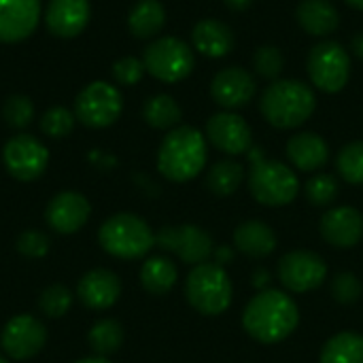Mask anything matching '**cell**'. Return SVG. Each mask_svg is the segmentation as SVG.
<instances>
[{"label": "cell", "instance_id": "1", "mask_svg": "<svg viewBox=\"0 0 363 363\" xmlns=\"http://www.w3.org/2000/svg\"><path fill=\"white\" fill-rule=\"evenodd\" d=\"M300 323L298 304L279 289H264L251 298L242 313V328L262 345H277L289 338Z\"/></svg>", "mask_w": 363, "mask_h": 363}, {"label": "cell", "instance_id": "2", "mask_svg": "<svg viewBox=\"0 0 363 363\" xmlns=\"http://www.w3.org/2000/svg\"><path fill=\"white\" fill-rule=\"evenodd\" d=\"M317 108L313 87L298 79H277L270 83L259 100V111L266 121L279 130H294L308 121Z\"/></svg>", "mask_w": 363, "mask_h": 363}, {"label": "cell", "instance_id": "3", "mask_svg": "<svg viewBox=\"0 0 363 363\" xmlns=\"http://www.w3.org/2000/svg\"><path fill=\"white\" fill-rule=\"evenodd\" d=\"M206 166V136L189 125L170 130L157 151V170L172 183L196 179Z\"/></svg>", "mask_w": 363, "mask_h": 363}, {"label": "cell", "instance_id": "4", "mask_svg": "<svg viewBox=\"0 0 363 363\" xmlns=\"http://www.w3.org/2000/svg\"><path fill=\"white\" fill-rule=\"evenodd\" d=\"M249 160H251L249 189L259 204L287 206L296 200L300 191V183L296 172L287 164L266 160L259 147L249 149Z\"/></svg>", "mask_w": 363, "mask_h": 363}, {"label": "cell", "instance_id": "5", "mask_svg": "<svg viewBox=\"0 0 363 363\" xmlns=\"http://www.w3.org/2000/svg\"><path fill=\"white\" fill-rule=\"evenodd\" d=\"M100 247L117 259H140L155 247L149 223L132 213L108 217L98 232Z\"/></svg>", "mask_w": 363, "mask_h": 363}, {"label": "cell", "instance_id": "6", "mask_svg": "<svg viewBox=\"0 0 363 363\" xmlns=\"http://www.w3.org/2000/svg\"><path fill=\"white\" fill-rule=\"evenodd\" d=\"M232 281L223 266L200 264L194 266L185 281V298L194 311L206 317H217L225 313L232 304Z\"/></svg>", "mask_w": 363, "mask_h": 363}, {"label": "cell", "instance_id": "7", "mask_svg": "<svg viewBox=\"0 0 363 363\" xmlns=\"http://www.w3.org/2000/svg\"><path fill=\"white\" fill-rule=\"evenodd\" d=\"M147 72L162 83H179L187 79L196 66L194 49L174 36H162L153 40L143 55Z\"/></svg>", "mask_w": 363, "mask_h": 363}, {"label": "cell", "instance_id": "8", "mask_svg": "<svg viewBox=\"0 0 363 363\" xmlns=\"http://www.w3.org/2000/svg\"><path fill=\"white\" fill-rule=\"evenodd\" d=\"M306 70L311 77V83L325 91V94H338L347 87L351 77V57L347 49L336 40H321L315 45L306 60Z\"/></svg>", "mask_w": 363, "mask_h": 363}, {"label": "cell", "instance_id": "9", "mask_svg": "<svg viewBox=\"0 0 363 363\" xmlns=\"http://www.w3.org/2000/svg\"><path fill=\"white\" fill-rule=\"evenodd\" d=\"M123 108L121 94L106 81H94L83 87L74 100V117L94 130L113 125Z\"/></svg>", "mask_w": 363, "mask_h": 363}, {"label": "cell", "instance_id": "10", "mask_svg": "<svg viewBox=\"0 0 363 363\" xmlns=\"http://www.w3.org/2000/svg\"><path fill=\"white\" fill-rule=\"evenodd\" d=\"M155 245L164 251L174 253L181 262H185L189 266L206 264L211 259V255L215 253L211 234L194 223L162 228L155 234Z\"/></svg>", "mask_w": 363, "mask_h": 363}, {"label": "cell", "instance_id": "11", "mask_svg": "<svg viewBox=\"0 0 363 363\" xmlns=\"http://www.w3.org/2000/svg\"><path fill=\"white\" fill-rule=\"evenodd\" d=\"M2 162L13 179L28 183L36 181L45 172L49 164V151L38 138L30 134H17L6 140L2 149Z\"/></svg>", "mask_w": 363, "mask_h": 363}, {"label": "cell", "instance_id": "12", "mask_svg": "<svg viewBox=\"0 0 363 363\" xmlns=\"http://www.w3.org/2000/svg\"><path fill=\"white\" fill-rule=\"evenodd\" d=\"M328 266L313 251H291L279 262V279L294 294H308L323 285Z\"/></svg>", "mask_w": 363, "mask_h": 363}, {"label": "cell", "instance_id": "13", "mask_svg": "<svg viewBox=\"0 0 363 363\" xmlns=\"http://www.w3.org/2000/svg\"><path fill=\"white\" fill-rule=\"evenodd\" d=\"M47 342V330L45 325L32 317V315H17L13 317L0 334V347L2 351L17 362L30 359L43 351Z\"/></svg>", "mask_w": 363, "mask_h": 363}, {"label": "cell", "instance_id": "14", "mask_svg": "<svg viewBox=\"0 0 363 363\" xmlns=\"http://www.w3.org/2000/svg\"><path fill=\"white\" fill-rule=\"evenodd\" d=\"M206 138L208 143L228 153V155H242L249 153L253 147V134L249 123L236 113H217L206 121Z\"/></svg>", "mask_w": 363, "mask_h": 363}, {"label": "cell", "instance_id": "15", "mask_svg": "<svg viewBox=\"0 0 363 363\" xmlns=\"http://www.w3.org/2000/svg\"><path fill=\"white\" fill-rule=\"evenodd\" d=\"M89 215H91V206L83 194L60 191L49 200L45 211V221L57 234H74L89 221Z\"/></svg>", "mask_w": 363, "mask_h": 363}, {"label": "cell", "instance_id": "16", "mask_svg": "<svg viewBox=\"0 0 363 363\" xmlns=\"http://www.w3.org/2000/svg\"><path fill=\"white\" fill-rule=\"evenodd\" d=\"M255 94L257 83L253 74L240 66H228L219 70L211 83V96L223 108H240L249 104Z\"/></svg>", "mask_w": 363, "mask_h": 363}, {"label": "cell", "instance_id": "17", "mask_svg": "<svg viewBox=\"0 0 363 363\" xmlns=\"http://www.w3.org/2000/svg\"><path fill=\"white\" fill-rule=\"evenodd\" d=\"M40 21V0H0V43L26 40Z\"/></svg>", "mask_w": 363, "mask_h": 363}, {"label": "cell", "instance_id": "18", "mask_svg": "<svg viewBox=\"0 0 363 363\" xmlns=\"http://www.w3.org/2000/svg\"><path fill=\"white\" fill-rule=\"evenodd\" d=\"M321 236L336 249H353L363 238V215L353 206L330 208L321 217Z\"/></svg>", "mask_w": 363, "mask_h": 363}, {"label": "cell", "instance_id": "19", "mask_svg": "<svg viewBox=\"0 0 363 363\" xmlns=\"http://www.w3.org/2000/svg\"><path fill=\"white\" fill-rule=\"evenodd\" d=\"M89 0H49L45 11V23L53 36L72 38L79 36L89 23Z\"/></svg>", "mask_w": 363, "mask_h": 363}, {"label": "cell", "instance_id": "20", "mask_svg": "<svg viewBox=\"0 0 363 363\" xmlns=\"http://www.w3.org/2000/svg\"><path fill=\"white\" fill-rule=\"evenodd\" d=\"M77 296L83 306L91 311H106L119 300L121 281L115 272L106 268H96L81 277L77 285Z\"/></svg>", "mask_w": 363, "mask_h": 363}, {"label": "cell", "instance_id": "21", "mask_svg": "<svg viewBox=\"0 0 363 363\" xmlns=\"http://www.w3.org/2000/svg\"><path fill=\"white\" fill-rule=\"evenodd\" d=\"M289 162L302 172H315L323 168L330 160V147L323 136L315 132H300L287 143Z\"/></svg>", "mask_w": 363, "mask_h": 363}, {"label": "cell", "instance_id": "22", "mask_svg": "<svg viewBox=\"0 0 363 363\" xmlns=\"http://www.w3.org/2000/svg\"><path fill=\"white\" fill-rule=\"evenodd\" d=\"M194 47L206 57H223L234 51L236 38L228 23L219 19H202L191 32Z\"/></svg>", "mask_w": 363, "mask_h": 363}, {"label": "cell", "instance_id": "23", "mask_svg": "<svg viewBox=\"0 0 363 363\" xmlns=\"http://www.w3.org/2000/svg\"><path fill=\"white\" fill-rule=\"evenodd\" d=\"M296 19L311 36H330L340 26L338 9L330 0H302L296 9Z\"/></svg>", "mask_w": 363, "mask_h": 363}, {"label": "cell", "instance_id": "24", "mask_svg": "<svg viewBox=\"0 0 363 363\" xmlns=\"http://www.w3.org/2000/svg\"><path fill=\"white\" fill-rule=\"evenodd\" d=\"M234 245L240 253L253 259H262L274 253L277 249V234L274 230L257 219L245 221L234 230Z\"/></svg>", "mask_w": 363, "mask_h": 363}, {"label": "cell", "instance_id": "25", "mask_svg": "<svg viewBox=\"0 0 363 363\" xmlns=\"http://www.w3.org/2000/svg\"><path fill=\"white\" fill-rule=\"evenodd\" d=\"M166 23V9L160 0H138L128 15V28L136 38H153Z\"/></svg>", "mask_w": 363, "mask_h": 363}, {"label": "cell", "instance_id": "26", "mask_svg": "<svg viewBox=\"0 0 363 363\" xmlns=\"http://www.w3.org/2000/svg\"><path fill=\"white\" fill-rule=\"evenodd\" d=\"M179 279V270L172 259L155 255L149 257L140 268V285L151 296H166Z\"/></svg>", "mask_w": 363, "mask_h": 363}, {"label": "cell", "instance_id": "27", "mask_svg": "<svg viewBox=\"0 0 363 363\" xmlns=\"http://www.w3.org/2000/svg\"><path fill=\"white\" fill-rule=\"evenodd\" d=\"M321 363H363V336L353 332L332 336L323 345Z\"/></svg>", "mask_w": 363, "mask_h": 363}, {"label": "cell", "instance_id": "28", "mask_svg": "<svg viewBox=\"0 0 363 363\" xmlns=\"http://www.w3.org/2000/svg\"><path fill=\"white\" fill-rule=\"evenodd\" d=\"M181 106L177 100L168 94H157L151 96L145 106H143V117L145 121L155 128V130H174L177 123L181 121Z\"/></svg>", "mask_w": 363, "mask_h": 363}, {"label": "cell", "instance_id": "29", "mask_svg": "<svg viewBox=\"0 0 363 363\" xmlns=\"http://www.w3.org/2000/svg\"><path fill=\"white\" fill-rule=\"evenodd\" d=\"M242 181H245V168L234 160H221L211 166L208 177H206V187L215 196L225 198V196L236 194Z\"/></svg>", "mask_w": 363, "mask_h": 363}, {"label": "cell", "instance_id": "30", "mask_svg": "<svg viewBox=\"0 0 363 363\" xmlns=\"http://www.w3.org/2000/svg\"><path fill=\"white\" fill-rule=\"evenodd\" d=\"M87 342H89V349L98 357H108V355H113V353H117L121 349V345H123V328L115 319H100L89 330Z\"/></svg>", "mask_w": 363, "mask_h": 363}, {"label": "cell", "instance_id": "31", "mask_svg": "<svg viewBox=\"0 0 363 363\" xmlns=\"http://www.w3.org/2000/svg\"><path fill=\"white\" fill-rule=\"evenodd\" d=\"M336 168L347 183L363 185V140H353L340 149Z\"/></svg>", "mask_w": 363, "mask_h": 363}, {"label": "cell", "instance_id": "32", "mask_svg": "<svg viewBox=\"0 0 363 363\" xmlns=\"http://www.w3.org/2000/svg\"><path fill=\"white\" fill-rule=\"evenodd\" d=\"M304 194L313 206L325 208L338 198V181L332 174H317V177L308 179Z\"/></svg>", "mask_w": 363, "mask_h": 363}, {"label": "cell", "instance_id": "33", "mask_svg": "<svg viewBox=\"0 0 363 363\" xmlns=\"http://www.w3.org/2000/svg\"><path fill=\"white\" fill-rule=\"evenodd\" d=\"M38 306H40L43 315H47L49 319H60V317H64L70 311L72 294L64 285H51V287H47L40 294Z\"/></svg>", "mask_w": 363, "mask_h": 363}, {"label": "cell", "instance_id": "34", "mask_svg": "<svg viewBox=\"0 0 363 363\" xmlns=\"http://www.w3.org/2000/svg\"><path fill=\"white\" fill-rule=\"evenodd\" d=\"M2 117L4 121L15 128V130H23L32 123V117H34V104L28 96H21V94H15V96H9L4 106H2Z\"/></svg>", "mask_w": 363, "mask_h": 363}, {"label": "cell", "instance_id": "35", "mask_svg": "<svg viewBox=\"0 0 363 363\" xmlns=\"http://www.w3.org/2000/svg\"><path fill=\"white\" fill-rule=\"evenodd\" d=\"M253 66H255V72L264 79H270V81H277L285 68V57L281 53L279 47L274 45H264L259 47L255 53H253Z\"/></svg>", "mask_w": 363, "mask_h": 363}, {"label": "cell", "instance_id": "36", "mask_svg": "<svg viewBox=\"0 0 363 363\" xmlns=\"http://www.w3.org/2000/svg\"><path fill=\"white\" fill-rule=\"evenodd\" d=\"M74 121L77 117L72 111H68L66 106H53L40 117V130L51 138H64L72 132Z\"/></svg>", "mask_w": 363, "mask_h": 363}, {"label": "cell", "instance_id": "37", "mask_svg": "<svg viewBox=\"0 0 363 363\" xmlns=\"http://www.w3.org/2000/svg\"><path fill=\"white\" fill-rule=\"evenodd\" d=\"M362 281L353 272H340L332 281V296L340 304H355L362 298Z\"/></svg>", "mask_w": 363, "mask_h": 363}, {"label": "cell", "instance_id": "38", "mask_svg": "<svg viewBox=\"0 0 363 363\" xmlns=\"http://www.w3.org/2000/svg\"><path fill=\"white\" fill-rule=\"evenodd\" d=\"M145 72H147V68H145L143 60H138L134 55L121 57V60H117L113 64V77L121 85H136V83H140Z\"/></svg>", "mask_w": 363, "mask_h": 363}, {"label": "cell", "instance_id": "39", "mask_svg": "<svg viewBox=\"0 0 363 363\" xmlns=\"http://www.w3.org/2000/svg\"><path fill=\"white\" fill-rule=\"evenodd\" d=\"M49 247H51L49 238L43 232H36V230H28L17 238V251L23 257H30V259L45 257L49 253Z\"/></svg>", "mask_w": 363, "mask_h": 363}, {"label": "cell", "instance_id": "40", "mask_svg": "<svg viewBox=\"0 0 363 363\" xmlns=\"http://www.w3.org/2000/svg\"><path fill=\"white\" fill-rule=\"evenodd\" d=\"M223 2H225V6L232 9V11H247V9L253 4V0H223Z\"/></svg>", "mask_w": 363, "mask_h": 363}, {"label": "cell", "instance_id": "41", "mask_svg": "<svg viewBox=\"0 0 363 363\" xmlns=\"http://www.w3.org/2000/svg\"><path fill=\"white\" fill-rule=\"evenodd\" d=\"M213 255L217 257V264H219V266H223V264H230V262H232V251H230V249H225V247L217 249Z\"/></svg>", "mask_w": 363, "mask_h": 363}, {"label": "cell", "instance_id": "42", "mask_svg": "<svg viewBox=\"0 0 363 363\" xmlns=\"http://www.w3.org/2000/svg\"><path fill=\"white\" fill-rule=\"evenodd\" d=\"M351 49H353V53H355L359 60H363V32H359V34H355V36H353V40H351Z\"/></svg>", "mask_w": 363, "mask_h": 363}, {"label": "cell", "instance_id": "43", "mask_svg": "<svg viewBox=\"0 0 363 363\" xmlns=\"http://www.w3.org/2000/svg\"><path fill=\"white\" fill-rule=\"evenodd\" d=\"M253 283H255V287L266 285V283H268V272H264V270L259 272V270H257V272H255V281H253Z\"/></svg>", "mask_w": 363, "mask_h": 363}, {"label": "cell", "instance_id": "44", "mask_svg": "<svg viewBox=\"0 0 363 363\" xmlns=\"http://www.w3.org/2000/svg\"><path fill=\"white\" fill-rule=\"evenodd\" d=\"M74 363H111L106 357H98V355H94V357H85V359H79V362Z\"/></svg>", "mask_w": 363, "mask_h": 363}, {"label": "cell", "instance_id": "45", "mask_svg": "<svg viewBox=\"0 0 363 363\" xmlns=\"http://www.w3.org/2000/svg\"><path fill=\"white\" fill-rule=\"evenodd\" d=\"M349 6H353V9H359V11H363V0H345Z\"/></svg>", "mask_w": 363, "mask_h": 363}, {"label": "cell", "instance_id": "46", "mask_svg": "<svg viewBox=\"0 0 363 363\" xmlns=\"http://www.w3.org/2000/svg\"><path fill=\"white\" fill-rule=\"evenodd\" d=\"M0 363H9V362H6V359H4V357L0 355Z\"/></svg>", "mask_w": 363, "mask_h": 363}]
</instances>
